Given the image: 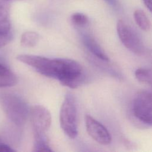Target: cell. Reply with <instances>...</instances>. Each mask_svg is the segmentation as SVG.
Returning a JSON list of instances; mask_svg holds the SVG:
<instances>
[{"label": "cell", "mask_w": 152, "mask_h": 152, "mask_svg": "<svg viewBox=\"0 0 152 152\" xmlns=\"http://www.w3.org/2000/svg\"><path fill=\"white\" fill-rule=\"evenodd\" d=\"M33 151H52L45 134H34Z\"/></svg>", "instance_id": "12"}, {"label": "cell", "mask_w": 152, "mask_h": 152, "mask_svg": "<svg viewBox=\"0 0 152 152\" xmlns=\"http://www.w3.org/2000/svg\"><path fill=\"white\" fill-rule=\"evenodd\" d=\"M59 121L62 129L70 138H74L78 134L77 107L74 97L66 94L61 107Z\"/></svg>", "instance_id": "3"}, {"label": "cell", "mask_w": 152, "mask_h": 152, "mask_svg": "<svg viewBox=\"0 0 152 152\" xmlns=\"http://www.w3.org/2000/svg\"><path fill=\"white\" fill-rule=\"evenodd\" d=\"M7 1H10V0H7Z\"/></svg>", "instance_id": "20"}, {"label": "cell", "mask_w": 152, "mask_h": 152, "mask_svg": "<svg viewBox=\"0 0 152 152\" xmlns=\"http://www.w3.org/2000/svg\"><path fill=\"white\" fill-rule=\"evenodd\" d=\"M135 76L137 80L144 84L151 85L152 83V73L151 70L148 68H140L136 69Z\"/></svg>", "instance_id": "14"}, {"label": "cell", "mask_w": 152, "mask_h": 152, "mask_svg": "<svg viewBox=\"0 0 152 152\" xmlns=\"http://www.w3.org/2000/svg\"><path fill=\"white\" fill-rule=\"evenodd\" d=\"M39 39V34L34 31H28L24 33L21 37V45L25 48H31L36 45Z\"/></svg>", "instance_id": "13"}, {"label": "cell", "mask_w": 152, "mask_h": 152, "mask_svg": "<svg viewBox=\"0 0 152 152\" xmlns=\"http://www.w3.org/2000/svg\"><path fill=\"white\" fill-rule=\"evenodd\" d=\"M17 83L16 75L6 66L0 63V87H8Z\"/></svg>", "instance_id": "10"}, {"label": "cell", "mask_w": 152, "mask_h": 152, "mask_svg": "<svg viewBox=\"0 0 152 152\" xmlns=\"http://www.w3.org/2000/svg\"><path fill=\"white\" fill-rule=\"evenodd\" d=\"M132 112L140 122L151 125V94L150 91L142 90L137 93L133 100Z\"/></svg>", "instance_id": "5"}, {"label": "cell", "mask_w": 152, "mask_h": 152, "mask_svg": "<svg viewBox=\"0 0 152 152\" xmlns=\"http://www.w3.org/2000/svg\"><path fill=\"white\" fill-rule=\"evenodd\" d=\"M134 20L137 25L144 31H148L150 29V21L146 14L141 10H137L134 13Z\"/></svg>", "instance_id": "11"}, {"label": "cell", "mask_w": 152, "mask_h": 152, "mask_svg": "<svg viewBox=\"0 0 152 152\" xmlns=\"http://www.w3.org/2000/svg\"><path fill=\"white\" fill-rule=\"evenodd\" d=\"M33 68L39 74L58 80L70 88H76L84 81V75L81 65L68 58H49L37 56Z\"/></svg>", "instance_id": "1"}, {"label": "cell", "mask_w": 152, "mask_h": 152, "mask_svg": "<svg viewBox=\"0 0 152 152\" xmlns=\"http://www.w3.org/2000/svg\"><path fill=\"white\" fill-rule=\"evenodd\" d=\"M85 121L86 130L94 141L102 145H107L110 143L111 135L104 126L88 115L86 116Z\"/></svg>", "instance_id": "7"}, {"label": "cell", "mask_w": 152, "mask_h": 152, "mask_svg": "<svg viewBox=\"0 0 152 152\" xmlns=\"http://www.w3.org/2000/svg\"><path fill=\"white\" fill-rule=\"evenodd\" d=\"M14 151L8 144L5 143L0 137V152H12Z\"/></svg>", "instance_id": "17"}, {"label": "cell", "mask_w": 152, "mask_h": 152, "mask_svg": "<svg viewBox=\"0 0 152 152\" xmlns=\"http://www.w3.org/2000/svg\"><path fill=\"white\" fill-rule=\"evenodd\" d=\"M12 38L11 33L8 34H0V48L5 46L11 42Z\"/></svg>", "instance_id": "16"}, {"label": "cell", "mask_w": 152, "mask_h": 152, "mask_svg": "<svg viewBox=\"0 0 152 152\" xmlns=\"http://www.w3.org/2000/svg\"><path fill=\"white\" fill-rule=\"evenodd\" d=\"M10 4L8 1L0 0V34H8L11 31Z\"/></svg>", "instance_id": "8"}, {"label": "cell", "mask_w": 152, "mask_h": 152, "mask_svg": "<svg viewBox=\"0 0 152 152\" xmlns=\"http://www.w3.org/2000/svg\"><path fill=\"white\" fill-rule=\"evenodd\" d=\"M107 4L113 8H117L118 6V2L117 0H104Z\"/></svg>", "instance_id": "18"}, {"label": "cell", "mask_w": 152, "mask_h": 152, "mask_svg": "<svg viewBox=\"0 0 152 152\" xmlns=\"http://www.w3.org/2000/svg\"><path fill=\"white\" fill-rule=\"evenodd\" d=\"M144 4L145 7L149 10L150 11H151V0H143Z\"/></svg>", "instance_id": "19"}, {"label": "cell", "mask_w": 152, "mask_h": 152, "mask_svg": "<svg viewBox=\"0 0 152 152\" xmlns=\"http://www.w3.org/2000/svg\"><path fill=\"white\" fill-rule=\"evenodd\" d=\"M82 40L85 46L97 58L104 61H108L109 58L93 37L88 34H83Z\"/></svg>", "instance_id": "9"}, {"label": "cell", "mask_w": 152, "mask_h": 152, "mask_svg": "<svg viewBox=\"0 0 152 152\" xmlns=\"http://www.w3.org/2000/svg\"><path fill=\"white\" fill-rule=\"evenodd\" d=\"M71 20L73 24L80 27H84L88 23V17L85 14L80 12L74 13L71 16Z\"/></svg>", "instance_id": "15"}, {"label": "cell", "mask_w": 152, "mask_h": 152, "mask_svg": "<svg viewBox=\"0 0 152 152\" xmlns=\"http://www.w3.org/2000/svg\"><path fill=\"white\" fill-rule=\"evenodd\" d=\"M0 104L10 122L18 127L26 122L29 110L27 103L20 96L10 93L0 95Z\"/></svg>", "instance_id": "2"}, {"label": "cell", "mask_w": 152, "mask_h": 152, "mask_svg": "<svg viewBox=\"0 0 152 152\" xmlns=\"http://www.w3.org/2000/svg\"><path fill=\"white\" fill-rule=\"evenodd\" d=\"M31 122L34 134H45L49 129L52 117L49 110L42 105H35L30 111Z\"/></svg>", "instance_id": "6"}, {"label": "cell", "mask_w": 152, "mask_h": 152, "mask_svg": "<svg viewBox=\"0 0 152 152\" xmlns=\"http://www.w3.org/2000/svg\"><path fill=\"white\" fill-rule=\"evenodd\" d=\"M116 30L121 41L128 49L137 55H142L145 53L142 40L130 26L120 20L117 23Z\"/></svg>", "instance_id": "4"}]
</instances>
